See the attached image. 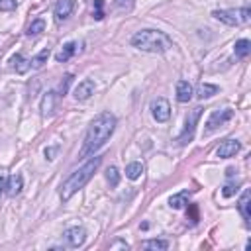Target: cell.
Returning <instances> with one entry per match:
<instances>
[{
  "instance_id": "1",
  "label": "cell",
  "mask_w": 251,
  "mask_h": 251,
  "mask_svg": "<svg viewBox=\"0 0 251 251\" xmlns=\"http://www.w3.org/2000/svg\"><path fill=\"white\" fill-rule=\"evenodd\" d=\"M116 129V116L112 112H100L88 126L86 129V135H84V141H82V149L78 151V157L84 159V157H90L94 155L114 133Z\"/></svg>"
},
{
  "instance_id": "2",
  "label": "cell",
  "mask_w": 251,
  "mask_h": 251,
  "mask_svg": "<svg viewBox=\"0 0 251 251\" xmlns=\"http://www.w3.org/2000/svg\"><path fill=\"white\" fill-rule=\"evenodd\" d=\"M100 163H102V157L94 155V157H90L80 169H76V171L71 173V176H69V178L63 182V186H61V198H63V202H67L73 194H76V192L92 178V175L98 171Z\"/></svg>"
},
{
  "instance_id": "3",
  "label": "cell",
  "mask_w": 251,
  "mask_h": 251,
  "mask_svg": "<svg viewBox=\"0 0 251 251\" xmlns=\"http://www.w3.org/2000/svg\"><path fill=\"white\" fill-rule=\"evenodd\" d=\"M131 45L147 53H165L173 47V39L159 29H141L131 37Z\"/></svg>"
},
{
  "instance_id": "4",
  "label": "cell",
  "mask_w": 251,
  "mask_h": 251,
  "mask_svg": "<svg viewBox=\"0 0 251 251\" xmlns=\"http://www.w3.org/2000/svg\"><path fill=\"white\" fill-rule=\"evenodd\" d=\"M200 114H202V108H192L190 112H188V116H186V124H184V129H182V133L176 137V143L178 145H186V143H190L192 141V137H194V129H196V124H198V120H200Z\"/></svg>"
},
{
  "instance_id": "5",
  "label": "cell",
  "mask_w": 251,
  "mask_h": 251,
  "mask_svg": "<svg viewBox=\"0 0 251 251\" xmlns=\"http://www.w3.org/2000/svg\"><path fill=\"white\" fill-rule=\"evenodd\" d=\"M233 118V110L231 108H224V110H214L206 122V133L216 131L220 126H224L226 122H229Z\"/></svg>"
},
{
  "instance_id": "6",
  "label": "cell",
  "mask_w": 251,
  "mask_h": 251,
  "mask_svg": "<svg viewBox=\"0 0 251 251\" xmlns=\"http://www.w3.org/2000/svg\"><path fill=\"white\" fill-rule=\"evenodd\" d=\"M63 241L69 247L76 249V247H80L86 241V229L82 226H73V227H69V229L63 231Z\"/></svg>"
},
{
  "instance_id": "7",
  "label": "cell",
  "mask_w": 251,
  "mask_h": 251,
  "mask_svg": "<svg viewBox=\"0 0 251 251\" xmlns=\"http://www.w3.org/2000/svg\"><path fill=\"white\" fill-rule=\"evenodd\" d=\"M151 114H153V118L157 120V122H167L169 118H171V104H169V100H165V98H155L153 102H151Z\"/></svg>"
},
{
  "instance_id": "8",
  "label": "cell",
  "mask_w": 251,
  "mask_h": 251,
  "mask_svg": "<svg viewBox=\"0 0 251 251\" xmlns=\"http://www.w3.org/2000/svg\"><path fill=\"white\" fill-rule=\"evenodd\" d=\"M75 10V0H57L55 8H53V16H55V22L61 24L65 22Z\"/></svg>"
},
{
  "instance_id": "9",
  "label": "cell",
  "mask_w": 251,
  "mask_h": 251,
  "mask_svg": "<svg viewBox=\"0 0 251 251\" xmlns=\"http://www.w3.org/2000/svg\"><path fill=\"white\" fill-rule=\"evenodd\" d=\"M239 149H241V143H239L237 139H226V141H222V145L216 149V155H218L220 159H229V157H233L235 153H239Z\"/></svg>"
},
{
  "instance_id": "10",
  "label": "cell",
  "mask_w": 251,
  "mask_h": 251,
  "mask_svg": "<svg viewBox=\"0 0 251 251\" xmlns=\"http://www.w3.org/2000/svg\"><path fill=\"white\" fill-rule=\"evenodd\" d=\"M212 16L216 20H220L222 24H226V25H239L241 24L239 10H214Z\"/></svg>"
},
{
  "instance_id": "11",
  "label": "cell",
  "mask_w": 251,
  "mask_h": 251,
  "mask_svg": "<svg viewBox=\"0 0 251 251\" xmlns=\"http://www.w3.org/2000/svg\"><path fill=\"white\" fill-rule=\"evenodd\" d=\"M94 88H96L94 80L84 78V80H80V82L76 84V88H75V98H76L78 102H84V100H88V98L94 94Z\"/></svg>"
},
{
  "instance_id": "12",
  "label": "cell",
  "mask_w": 251,
  "mask_h": 251,
  "mask_svg": "<svg viewBox=\"0 0 251 251\" xmlns=\"http://www.w3.org/2000/svg\"><path fill=\"white\" fill-rule=\"evenodd\" d=\"M192 94H194V90H192V84L188 80H178L176 82V100L178 102H182V104L190 102Z\"/></svg>"
},
{
  "instance_id": "13",
  "label": "cell",
  "mask_w": 251,
  "mask_h": 251,
  "mask_svg": "<svg viewBox=\"0 0 251 251\" xmlns=\"http://www.w3.org/2000/svg\"><path fill=\"white\" fill-rule=\"evenodd\" d=\"M22 188H24V178H22V175H12V176L6 178V190H4V192H6L8 196L20 194Z\"/></svg>"
},
{
  "instance_id": "14",
  "label": "cell",
  "mask_w": 251,
  "mask_h": 251,
  "mask_svg": "<svg viewBox=\"0 0 251 251\" xmlns=\"http://www.w3.org/2000/svg\"><path fill=\"white\" fill-rule=\"evenodd\" d=\"M39 110H41V116H43V118H47V116H51V114L55 112V92H53V90H49V92L43 94Z\"/></svg>"
},
{
  "instance_id": "15",
  "label": "cell",
  "mask_w": 251,
  "mask_h": 251,
  "mask_svg": "<svg viewBox=\"0 0 251 251\" xmlns=\"http://www.w3.org/2000/svg\"><path fill=\"white\" fill-rule=\"evenodd\" d=\"M249 200H251V192H249V190H243V194H241V198H239V202H237V208H239V212H241V216H243V220H245V224H247V226L251 224Z\"/></svg>"
},
{
  "instance_id": "16",
  "label": "cell",
  "mask_w": 251,
  "mask_h": 251,
  "mask_svg": "<svg viewBox=\"0 0 251 251\" xmlns=\"http://www.w3.org/2000/svg\"><path fill=\"white\" fill-rule=\"evenodd\" d=\"M10 63H12V69H14L18 75H25V73L31 69V63H29L27 59H24L20 53H16V55L12 57V61H10Z\"/></svg>"
},
{
  "instance_id": "17",
  "label": "cell",
  "mask_w": 251,
  "mask_h": 251,
  "mask_svg": "<svg viewBox=\"0 0 251 251\" xmlns=\"http://www.w3.org/2000/svg\"><path fill=\"white\" fill-rule=\"evenodd\" d=\"M75 51H76V43H75V41H69V43H65V45L61 47V51L55 55V59H57L59 63H65V61H69V59L75 55Z\"/></svg>"
},
{
  "instance_id": "18",
  "label": "cell",
  "mask_w": 251,
  "mask_h": 251,
  "mask_svg": "<svg viewBox=\"0 0 251 251\" xmlns=\"http://www.w3.org/2000/svg\"><path fill=\"white\" fill-rule=\"evenodd\" d=\"M218 86L216 84H208V82H202V84H198V88H196V96L200 98V100H206V98H212L214 94H218Z\"/></svg>"
},
{
  "instance_id": "19",
  "label": "cell",
  "mask_w": 251,
  "mask_h": 251,
  "mask_svg": "<svg viewBox=\"0 0 251 251\" xmlns=\"http://www.w3.org/2000/svg\"><path fill=\"white\" fill-rule=\"evenodd\" d=\"M233 53H235V57L245 59V57L251 53V41H249V39H239V41H235Z\"/></svg>"
},
{
  "instance_id": "20",
  "label": "cell",
  "mask_w": 251,
  "mask_h": 251,
  "mask_svg": "<svg viewBox=\"0 0 251 251\" xmlns=\"http://www.w3.org/2000/svg\"><path fill=\"white\" fill-rule=\"evenodd\" d=\"M141 173H143V163H139V161H133V163H129V165L126 167V176L131 178V180L139 178Z\"/></svg>"
},
{
  "instance_id": "21",
  "label": "cell",
  "mask_w": 251,
  "mask_h": 251,
  "mask_svg": "<svg viewBox=\"0 0 251 251\" xmlns=\"http://www.w3.org/2000/svg\"><path fill=\"white\" fill-rule=\"evenodd\" d=\"M49 55H51V51L49 49H43V51H39L29 63H31V69H41L45 63H47V59H49Z\"/></svg>"
},
{
  "instance_id": "22",
  "label": "cell",
  "mask_w": 251,
  "mask_h": 251,
  "mask_svg": "<svg viewBox=\"0 0 251 251\" xmlns=\"http://www.w3.org/2000/svg\"><path fill=\"white\" fill-rule=\"evenodd\" d=\"M188 202H186V192H180V194H175V196H171L169 198V206L173 208V210H180V208H184Z\"/></svg>"
},
{
  "instance_id": "23",
  "label": "cell",
  "mask_w": 251,
  "mask_h": 251,
  "mask_svg": "<svg viewBox=\"0 0 251 251\" xmlns=\"http://www.w3.org/2000/svg\"><path fill=\"white\" fill-rule=\"evenodd\" d=\"M143 247L149 249V251H165L169 247V241H165V239H149V241L143 243Z\"/></svg>"
},
{
  "instance_id": "24",
  "label": "cell",
  "mask_w": 251,
  "mask_h": 251,
  "mask_svg": "<svg viewBox=\"0 0 251 251\" xmlns=\"http://www.w3.org/2000/svg\"><path fill=\"white\" fill-rule=\"evenodd\" d=\"M43 29H45V22H43V20L39 18V20L31 22V25L27 27V31H25V33H27L29 37H35V35H39V33L43 31Z\"/></svg>"
},
{
  "instance_id": "25",
  "label": "cell",
  "mask_w": 251,
  "mask_h": 251,
  "mask_svg": "<svg viewBox=\"0 0 251 251\" xmlns=\"http://www.w3.org/2000/svg\"><path fill=\"white\" fill-rule=\"evenodd\" d=\"M106 180H108V184H110L112 188L118 186V182H120V173H118L116 167H108V169H106Z\"/></svg>"
},
{
  "instance_id": "26",
  "label": "cell",
  "mask_w": 251,
  "mask_h": 251,
  "mask_svg": "<svg viewBox=\"0 0 251 251\" xmlns=\"http://www.w3.org/2000/svg\"><path fill=\"white\" fill-rule=\"evenodd\" d=\"M73 78H75L73 75H65V76H63V80H61V84H59V92H57L59 96H65V94L69 92V86H71Z\"/></svg>"
},
{
  "instance_id": "27",
  "label": "cell",
  "mask_w": 251,
  "mask_h": 251,
  "mask_svg": "<svg viewBox=\"0 0 251 251\" xmlns=\"http://www.w3.org/2000/svg\"><path fill=\"white\" fill-rule=\"evenodd\" d=\"M235 190H237V182H226L224 188H222V194H224L226 198H229V196L235 194Z\"/></svg>"
},
{
  "instance_id": "28",
  "label": "cell",
  "mask_w": 251,
  "mask_h": 251,
  "mask_svg": "<svg viewBox=\"0 0 251 251\" xmlns=\"http://www.w3.org/2000/svg\"><path fill=\"white\" fill-rule=\"evenodd\" d=\"M102 8H104V0H94V14H92L94 20H102L104 18Z\"/></svg>"
},
{
  "instance_id": "29",
  "label": "cell",
  "mask_w": 251,
  "mask_h": 251,
  "mask_svg": "<svg viewBox=\"0 0 251 251\" xmlns=\"http://www.w3.org/2000/svg\"><path fill=\"white\" fill-rule=\"evenodd\" d=\"M18 2L16 0H0V12H12L16 10Z\"/></svg>"
},
{
  "instance_id": "30",
  "label": "cell",
  "mask_w": 251,
  "mask_h": 251,
  "mask_svg": "<svg viewBox=\"0 0 251 251\" xmlns=\"http://www.w3.org/2000/svg\"><path fill=\"white\" fill-rule=\"evenodd\" d=\"M249 18H251V10L245 6V8H241L239 10V20H241V24H247L249 22Z\"/></svg>"
},
{
  "instance_id": "31",
  "label": "cell",
  "mask_w": 251,
  "mask_h": 251,
  "mask_svg": "<svg viewBox=\"0 0 251 251\" xmlns=\"http://www.w3.org/2000/svg\"><path fill=\"white\" fill-rule=\"evenodd\" d=\"M55 153H57V147H47L45 149V157L51 161V159H55Z\"/></svg>"
},
{
  "instance_id": "32",
  "label": "cell",
  "mask_w": 251,
  "mask_h": 251,
  "mask_svg": "<svg viewBox=\"0 0 251 251\" xmlns=\"http://www.w3.org/2000/svg\"><path fill=\"white\" fill-rule=\"evenodd\" d=\"M6 190V178L0 175V192H4Z\"/></svg>"
}]
</instances>
